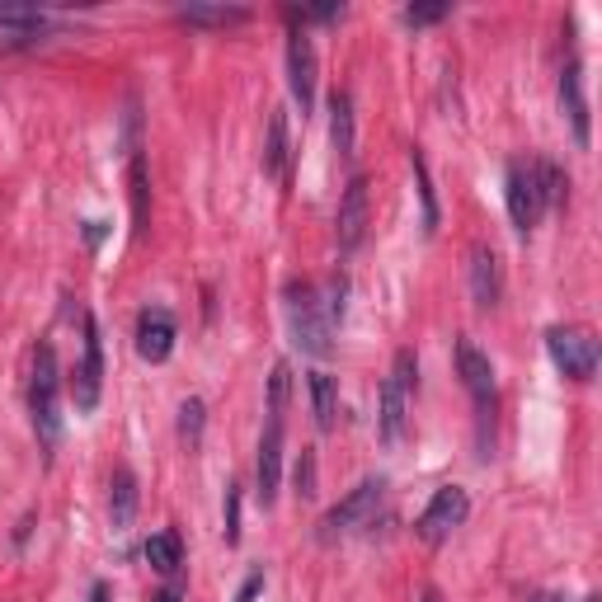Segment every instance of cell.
Here are the masks:
<instances>
[{
  "instance_id": "5bb4252c",
  "label": "cell",
  "mask_w": 602,
  "mask_h": 602,
  "mask_svg": "<svg viewBox=\"0 0 602 602\" xmlns=\"http://www.w3.org/2000/svg\"><path fill=\"white\" fill-rule=\"evenodd\" d=\"M560 108L569 114V128H575V141L579 147H589V100H583V67L579 61H569L560 71Z\"/></svg>"
},
{
  "instance_id": "cb8c5ba5",
  "label": "cell",
  "mask_w": 602,
  "mask_h": 602,
  "mask_svg": "<svg viewBox=\"0 0 602 602\" xmlns=\"http://www.w3.org/2000/svg\"><path fill=\"white\" fill-rule=\"evenodd\" d=\"M128 184H132V221H137V231H147V221H151V180H147V161H141V151L132 155Z\"/></svg>"
},
{
  "instance_id": "ac0fdd59",
  "label": "cell",
  "mask_w": 602,
  "mask_h": 602,
  "mask_svg": "<svg viewBox=\"0 0 602 602\" xmlns=\"http://www.w3.org/2000/svg\"><path fill=\"white\" fill-rule=\"evenodd\" d=\"M329 141H335L339 161L354 155V141H358V132H354V100H348L344 90L329 94Z\"/></svg>"
},
{
  "instance_id": "603a6c76",
  "label": "cell",
  "mask_w": 602,
  "mask_h": 602,
  "mask_svg": "<svg viewBox=\"0 0 602 602\" xmlns=\"http://www.w3.org/2000/svg\"><path fill=\"white\" fill-rule=\"evenodd\" d=\"M532 170H536V188H542V208H560V202L569 198L565 170L556 161H532Z\"/></svg>"
},
{
  "instance_id": "1f68e13d",
  "label": "cell",
  "mask_w": 602,
  "mask_h": 602,
  "mask_svg": "<svg viewBox=\"0 0 602 602\" xmlns=\"http://www.w3.org/2000/svg\"><path fill=\"white\" fill-rule=\"evenodd\" d=\"M90 602H114V593H108V583H94V589H90Z\"/></svg>"
},
{
  "instance_id": "d6986e66",
  "label": "cell",
  "mask_w": 602,
  "mask_h": 602,
  "mask_svg": "<svg viewBox=\"0 0 602 602\" xmlns=\"http://www.w3.org/2000/svg\"><path fill=\"white\" fill-rule=\"evenodd\" d=\"M311 409H315V429L329 433L339 419V386L329 372H311Z\"/></svg>"
},
{
  "instance_id": "e575fe53",
  "label": "cell",
  "mask_w": 602,
  "mask_h": 602,
  "mask_svg": "<svg viewBox=\"0 0 602 602\" xmlns=\"http://www.w3.org/2000/svg\"><path fill=\"white\" fill-rule=\"evenodd\" d=\"M419 602H442V598H438V589H424V598H419Z\"/></svg>"
},
{
  "instance_id": "f546056e",
  "label": "cell",
  "mask_w": 602,
  "mask_h": 602,
  "mask_svg": "<svg viewBox=\"0 0 602 602\" xmlns=\"http://www.w3.org/2000/svg\"><path fill=\"white\" fill-rule=\"evenodd\" d=\"M448 14H452L448 0H438V5H409V10H405V24H409V28H424V24L448 20Z\"/></svg>"
},
{
  "instance_id": "30bf717a",
  "label": "cell",
  "mask_w": 602,
  "mask_h": 602,
  "mask_svg": "<svg viewBox=\"0 0 602 602\" xmlns=\"http://www.w3.org/2000/svg\"><path fill=\"white\" fill-rule=\"evenodd\" d=\"M466 278H471V301L481 311H495L499 297H503V268L499 255L489 245H471V264H466Z\"/></svg>"
},
{
  "instance_id": "2e32d148",
  "label": "cell",
  "mask_w": 602,
  "mask_h": 602,
  "mask_svg": "<svg viewBox=\"0 0 602 602\" xmlns=\"http://www.w3.org/2000/svg\"><path fill=\"white\" fill-rule=\"evenodd\" d=\"M288 108H274L268 114V132H264V174L268 180H282L288 174Z\"/></svg>"
},
{
  "instance_id": "836d02e7",
  "label": "cell",
  "mask_w": 602,
  "mask_h": 602,
  "mask_svg": "<svg viewBox=\"0 0 602 602\" xmlns=\"http://www.w3.org/2000/svg\"><path fill=\"white\" fill-rule=\"evenodd\" d=\"M532 602H565V598H556V593H536Z\"/></svg>"
},
{
  "instance_id": "ffe728a7",
  "label": "cell",
  "mask_w": 602,
  "mask_h": 602,
  "mask_svg": "<svg viewBox=\"0 0 602 602\" xmlns=\"http://www.w3.org/2000/svg\"><path fill=\"white\" fill-rule=\"evenodd\" d=\"M147 565L155 569V575H165V579L180 575V565H184L180 532H155V536H147Z\"/></svg>"
},
{
  "instance_id": "8fae6325",
  "label": "cell",
  "mask_w": 602,
  "mask_h": 602,
  "mask_svg": "<svg viewBox=\"0 0 602 602\" xmlns=\"http://www.w3.org/2000/svg\"><path fill=\"white\" fill-rule=\"evenodd\" d=\"M542 188H536V170L532 165H509V217L513 227L528 235L542 221Z\"/></svg>"
},
{
  "instance_id": "3957f363",
  "label": "cell",
  "mask_w": 602,
  "mask_h": 602,
  "mask_svg": "<svg viewBox=\"0 0 602 602\" xmlns=\"http://www.w3.org/2000/svg\"><path fill=\"white\" fill-rule=\"evenodd\" d=\"M415 372H419L415 354L401 348V354H395L391 377L382 382V415H377V429H382L386 448H395V442L405 438V415H409V395H415Z\"/></svg>"
},
{
  "instance_id": "4dcf8cb0",
  "label": "cell",
  "mask_w": 602,
  "mask_h": 602,
  "mask_svg": "<svg viewBox=\"0 0 602 602\" xmlns=\"http://www.w3.org/2000/svg\"><path fill=\"white\" fill-rule=\"evenodd\" d=\"M259 589H264V575H259V569H255V575H250V579H245V589H241V593H235V602H255V598H259Z\"/></svg>"
},
{
  "instance_id": "8992f818",
  "label": "cell",
  "mask_w": 602,
  "mask_h": 602,
  "mask_svg": "<svg viewBox=\"0 0 602 602\" xmlns=\"http://www.w3.org/2000/svg\"><path fill=\"white\" fill-rule=\"evenodd\" d=\"M466 513H471V495H466V489H462V485H442L438 495L429 499V509L419 513L415 528H419V536H424L429 546H442V542H448V536L466 522Z\"/></svg>"
},
{
  "instance_id": "5b68a950",
  "label": "cell",
  "mask_w": 602,
  "mask_h": 602,
  "mask_svg": "<svg viewBox=\"0 0 602 602\" xmlns=\"http://www.w3.org/2000/svg\"><path fill=\"white\" fill-rule=\"evenodd\" d=\"M546 354L565 377H575V382H589V377L598 372V339L583 325L546 329Z\"/></svg>"
},
{
  "instance_id": "f1b7e54d",
  "label": "cell",
  "mask_w": 602,
  "mask_h": 602,
  "mask_svg": "<svg viewBox=\"0 0 602 602\" xmlns=\"http://www.w3.org/2000/svg\"><path fill=\"white\" fill-rule=\"evenodd\" d=\"M221 518H227V546H235V542H241V485H227V513H221Z\"/></svg>"
},
{
  "instance_id": "7c38bea8",
  "label": "cell",
  "mask_w": 602,
  "mask_h": 602,
  "mask_svg": "<svg viewBox=\"0 0 602 602\" xmlns=\"http://www.w3.org/2000/svg\"><path fill=\"white\" fill-rule=\"evenodd\" d=\"M456 372H462V386L475 395V405L489 415L495 409V368L471 339H456Z\"/></svg>"
},
{
  "instance_id": "4fadbf2b",
  "label": "cell",
  "mask_w": 602,
  "mask_h": 602,
  "mask_svg": "<svg viewBox=\"0 0 602 602\" xmlns=\"http://www.w3.org/2000/svg\"><path fill=\"white\" fill-rule=\"evenodd\" d=\"M174 321H170V311H141V321H137V354L147 358V362H165L174 354Z\"/></svg>"
},
{
  "instance_id": "44dd1931",
  "label": "cell",
  "mask_w": 602,
  "mask_h": 602,
  "mask_svg": "<svg viewBox=\"0 0 602 602\" xmlns=\"http://www.w3.org/2000/svg\"><path fill=\"white\" fill-rule=\"evenodd\" d=\"M180 20L194 28H231V24H245L250 10L245 5H184Z\"/></svg>"
},
{
  "instance_id": "83f0119b",
  "label": "cell",
  "mask_w": 602,
  "mask_h": 602,
  "mask_svg": "<svg viewBox=\"0 0 602 602\" xmlns=\"http://www.w3.org/2000/svg\"><path fill=\"white\" fill-rule=\"evenodd\" d=\"M292 485H297V499H315V448H301Z\"/></svg>"
},
{
  "instance_id": "e0dca14e",
  "label": "cell",
  "mask_w": 602,
  "mask_h": 602,
  "mask_svg": "<svg viewBox=\"0 0 602 602\" xmlns=\"http://www.w3.org/2000/svg\"><path fill=\"white\" fill-rule=\"evenodd\" d=\"M114 495H108V518H114V532H128L132 518H137V475L128 466L114 471Z\"/></svg>"
},
{
  "instance_id": "7402d4cb",
  "label": "cell",
  "mask_w": 602,
  "mask_h": 602,
  "mask_svg": "<svg viewBox=\"0 0 602 602\" xmlns=\"http://www.w3.org/2000/svg\"><path fill=\"white\" fill-rule=\"evenodd\" d=\"M409 170H415V188H419V202H424V231H438V194H433V180H429V161H424V151L415 147L409 151Z\"/></svg>"
},
{
  "instance_id": "4316f807",
  "label": "cell",
  "mask_w": 602,
  "mask_h": 602,
  "mask_svg": "<svg viewBox=\"0 0 602 602\" xmlns=\"http://www.w3.org/2000/svg\"><path fill=\"white\" fill-rule=\"evenodd\" d=\"M202 424H208V405H202L198 395H188V401L180 405V438L188 442V448H198V438H202Z\"/></svg>"
},
{
  "instance_id": "6da1fadb",
  "label": "cell",
  "mask_w": 602,
  "mask_h": 602,
  "mask_svg": "<svg viewBox=\"0 0 602 602\" xmlns=\"http://www.w3.org/2000/svg\"><path fill=\"white\" fill-rule=\"evenodd\" d=\"M282 306H288V329H292V344L311 358H325L329 354V335L335 325L325 321V306H321V288L311 282H288L282 288Z\"/></svg>"
},
{
  "instance_id": "d590c367",
  "label": "cell",
  "mask_w": 602,
  "mask_h": 602,
  "mask_svg": "<svg viewBox=\"0 0 602 602\" xmlns=\"http://www.w3.org/2000/svg\"><path fill=\"white\" fill-rule=\"evenodd\" d=\"M583 602H598V598H583Z\"/></svg>"
},
{
  "instance_id": "52a82bcc",
  "label": "cell",
  "mask_w": 602,
  "mask_h": 602,
  "mask_svg": "<svg viewBox=\"0 0 602 602\" xmlns=\"http://www.w3.org/2000/svg\"><path fill=\"white\" fill-rule=\"evenodd\" d=\"M100 391H104V344H100V325L94 315H85V358L71 377V401H76V415H90L100 405Z\"/></svg>"
},
{
  "instance_id": "9a60e30c",
  "label": "cell",
  "mask_w": 602,
  "mask_h": 602,
  "mask_svg": "<svg viewBox=\"0 0 602 602\" xmlns=\"http://www.w3.org/2000/svg\"><path fill=\"white\" fill-rule=\"evenodd\" d=\"M278 481H282V424H268L259 438V503L278 499Z\"/></svg>"
},
{
  "instance_id": "277c9868",
  "label": "cell",
  "mask_w": 602,
  "mask_h": 602,
  "mask_svg": "<svg viewBox=\"0 0 602 602\" xmlns=\"http://www.w3.org/2000/svg\"><path fill=\"white\" fill-rule=\"evenodd\" d=\"M382 495H386V481H377V475H368L358 489H348L335 509L321 518V542H335V536L368 528V522L377 518V509H382Z\"/></svg>"
},
{
  "instance_id": "9c48e42d",
  "label": "cell",
  "mask_w": 602,
  "mask_h": 602,
  "mask_svg": "<svg viewBox=\"0 0 602 602\" xmlns=\"http://www.w3.org/2000/svg\"><path fill=\"white\" fill-rule=\"evenodd\" d=\"M288 90L301 104V114L315 108V43L306 38V28H297L288 38Z\"/></svg>"
},
{
  "instance_id": "d4e9b609",
  "label": "cell",
  "mask_w": 602,
  "mask_h": 602,
  "mask_svg": "<svg viewBox=\"0 0 602 602\" xmlns=\"http://www.w3.org/2000/svg\"><path fill=\"white\" fill-rule=\"evenodd\" d=\"M43 10L34 5H0V28H10V34H43Z\"/></svg>"
},
{
  "instance_id": "484cf974",
  "label": "cell",
  "mask_w": 602,
  "mask_h": 602,
  "mask_svg": "<svg viewBox=\"0 0 602 602\" xmlns=\"http://www.w3.org/2000/svg\"><path fill=\"white\" fill-rule=\"evenodd\" d=\"M288 391H292V372H288V362H278L274 377H268V424H282V409H288Z\"/></svg>"
},
{
  "instance_id": "ba28073f",
  "label": "cell",
  "mask_w": 602,
  "mask_h": 602,
  "mask_svg": "<svg viewBox=\"0 0 602 602\" xmlns=\"http://www.w3.org/2000/svg\"><path fill=\"white\" fill-rule=\"evenodd\" d=\"M368 235V180L354 174L339 198V212H335V241H339V255H354Z\"/></svg>"
},
{
  "instance_id": "7a4b0ae2",
  "label": "cell",
  "mask_w": 602,
  "mask_h": 602,
  "mask_svg": "<svg viewBox=\"0 0 602 602\" xmlns=\"http://www.w3.org/2000/svg\"><path fill=\"white\" fill-rule=\"evenodd\" d=\"M28 409H34V433L47 452L61 438V372H57V354L53 344H38L34 358V386H28Z\"/></svg>"
},
{
  "instance_id": "d6a6232c",
  "label": "cell",
  "mask_w": 602,
  "mask_h": 602,
  "mask_svg": "<svg viewBox=\"0 0 602 602\" xmlns=\"http://www.w3.org/2000/svg\"><path fill=\"white\" fill-rule=\"evenodd\" d=\"M151 602H180V589H161V593H155Z\"/></svg>"
}]
</instances>
